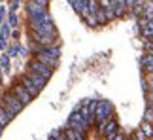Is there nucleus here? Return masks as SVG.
Here are the masks:
<instances>
[{
    "label": "nucleus",
    "mask_w": 153,
    "mask_h": 140,
    "mask_svg": "<svg viewBox=\"0 0 153 140\" xmlns=\"http://www.w3.org/2000/svg\"><path fill=\"white\" fill-rule=\"evenodd\" d=\"M19 83H21L23 87H25V89H27V93H28V95H30L32 98H34V97H36V95H40V89H38V87H36V85H34V83H32V81H30V80H28V78H27V76H23V78H21V81H19Z\"/></svg>",
    "instance_id": "9"
},
{
    "label": "nucleus",
    "mask_w": 153,
    "mask_h": 140,
    "mask_svg": "<svg viewBox=\"0 0 153 140\" xmlns=\"http://www.w3.org/2000/svg\"><path fill=\"white\" fill-rule=\"evenodd\" d=\"M28 28L32 32H40V34H53L55 32V25H53V19L49 17V13L38 15V17H28Z\"/></svg>",
    "instance_id": "1"
},
{
    "label": "nucleus",
    "mask_w": 153,
    "mask_h": 140,
    "mask_svg": "<svg viewBox=\"0 0 153 140\" xmlns=\"http://www.w3.org/2000/svg\"><path fill=\"white\" fill-rule=\"evenodd\" d=\"M146 81H148V87H153V74H146Z\"/></svg>",
    "instance_id": "29"
},
{
    "label": "nucleus",
    "mask_w": 153,
    "mask_h": 140,
    "mask_svg": "<svg viewBox=\"0 0 153 140\" xmlns=\"http://www.w3.org/2000/svg\"><path fill=\"white\" fill-rule=\"evenodd\" d=\"M146 49H148V51H151V49H153V36H151V38H148V42H146Z\"/></svg>",
    "instance_id": "28"
},
{
    "label": "nucleus",
    "mask_w": 153,
    "mask_h": 140,
    "mask_svg": "<svg viewBox=\"0 0 153 140\" xmlns=\"http://www.w3.org/2000/svg\"><path fill=\"white\" fill-rule=\"evenodd\" d=\"M114 140H125V136H123V135H121V131H119V133L115 135V138H114Z\"/></svg>",
    "instance_id": "31"
},
{
    "label": "nucleus",
    "mask_w": 153,
    "mask_h": 140,
    "mask_svg": "<svg viewBox=\"0 0 153 140\" xmlns=\"http://www.w3.org/2000/svg\"><path fill=\"white\" fill-rule=\"evenodd\" d=\"M28 70L34 72V74H38V76H42V78H45V80H49L53 76V68L42 65V63H38L36 59H32L30 63H28Z\"/></svg>",
    "instance_id": "5"
},
{
    "label": "nucleus",
    "mask_w": 153,
    "mask_h": 140,
    "mask_svg": "<svg viewBox=\"0 0 153 140\" xmlns=\"http://www.w3.org/2000/svg\"><path fill=\"white\" fill-rule=\"evenodd\" d=\"M95 19H97L98 25H104V23H106V15H104V10H102V8L95 13Z\"/></svg>",
    "instance_id": "21"
},
{
    "label": "nucleus",
    "mask_w": 153,
    "mask_h": 140,
    "mask_svg": "<svg viewBox=\"0 0 153 140\" xmlns=\"http://www.w3.org/2000/svg\"><path fill=\"white\" fill-rule=\"evenodd\" d=\"M36 51H40V53H44V55L51 57V59H57V61H59V57H61V49H59V45H48V48H36Z\"/></svg>",
    "instance_id": "10"
},
{
    "label": "nucleus",
    "mask_w": 153,
    "mask_h": 140,
    "mask_svg": "<svg viewBox=\"0 0 153 140\" xmlns=\"http://www.w3.org/2000/svg\"><path fill=\"white\" fill-rule=\"evenodd\" d=\"M30 2L38 4V6H42V8H45V10H48V6H49V0H30Z\"/></svg>",
    "instance_id": "24"
},
{
    "label": "nucleus",
    "mask_w": 153,
    "mask_h": 140,
    "mask_svg": "<svg viewBox=\"0 0 153 140\" xmlns=\"http://www.w3.org/2000/svg\"><path fill=\"white\" fill-rule=\"evenodd\" d=\"M11 119H13V115H11L10 112H6V110H4L2 106H0V125L6 127V125H8Z\"/></svg>",
    "instance_id": "17"
},
{
    "label": "nucleus",
    "mask_w": 153,
    "mask_h": 140,
    "mask_svg": "<svg viewBox=\"0 0 153 140\" xmlns=\"http://www.w3.org/2000/svg\"><path fill=\"white\" fill-rule=\"evenodd\" d=\"M49 140H53V136H51V135H49Z\"/></svg>",
    "instance_id": "33"
},
{
    "label": "nucleus",
    "mask_w": 153,
    "mask_h": 140,
    "mask_svg": "<svg viewBox=\"0 0 153 140\" xmlns=\"http://www.w3.org/2000/svg\"><path fill=\"white\" fill-rule=\"evenodd\" d=\"M66 127H68L70 131H74L76 135H87V129H85V127L81 125V123H78V121L68 119V125H66Z\"/></svg>",
    "instance_id": "15"
},
{
    "label": "nucleus",
    "mask_w": 153,
    "mask_h": 140,
    "mask_svg": "<svg viewBox=\"0 0 153 140\" xmlns=\"http://www.w3.org/2000/svg\"><path fill=\"white\" fill-rule=\"evenodd\" d=\"M70 119H72V121H78V123H81V125L85 127V129H89V127H91V123H89V118H85V115H81V114L78 112V110L70 114Z\"/></svg>",
    "instance_id": "14"
},
{
    "label": "nucleus",
    "mask_w": 153,
    "mask_h": 140,
    "mask_svg": "<svg viewBox=\"0 0 153 140\" xmlns=\"http://www.w3.org/2000/svg\"><path fill=\"white\" fill-rule=\"evenodd\" d=\"M148 108H153V93L148 91Z\"/></svg>",
    "instance_id": "30"
},
{
    "label": "nucleus",
    "mask_w": 153,
    "mask_h": 140,
    "mask_svg": "<svg viewBox=\"0 0 153 140\" xmlns=\"http://www.w3.org/2000/svg\"><path fill=\"white\" fill-rule=\"evenodd\" d=\"M25 76L32 81L34 85L38 87L40 91H42L44 87H45V83H48V80H45V78H42V76H38V74H34V72H30V70H27V74H25Z\"/></svg>",
    "instance_id": "11"
},
{
    "label": "nucleus",
    "mask_w": 153,
    "mask_h": 140,
    "mask_svg": "<svg viewBox=\"0 0 153 140\" xmlns=\"http://www.w3.org/2000/svg\"><path fill=\"white\" fill-rule=\"evenodd\" d=\"M132 138H136V140H148V138H146V135H144V133L140 131V129L134 131V136H132Z\"/></svg>",
    "instance_id": "23"
},
{
    "label": "nucleus",
    "mask_w": 153,
    "mask_h": 140,
    "mask_svg": "<svg viewBox=\"0 0 153 140\" xmlns=\"http://www.w3.org/2000/svg\"><path fill=\"white\" fill-rule=\"evenodd\" d=\"M100 8H102V6H100L98 0H87V13H89V15H95Z\"/></svg>",
    "instance_id": "16"
},
{
    "label": "nucleus",
    "mask_w": 153,
    "mask_h": 140,
    "mask_svg": "<svg viewBox=\"0 0 153 140\" xmlns=\"http://www.w3.org/2000/svg\"><path fill=\"white\" fill-rule=\"evenodd\" d=\"M34 59H36L38 63H42V65H45V66H49V68H55V66L59 65L57 59H51V57L40 53V51H34Z\"/></svg>",
    "instance_id": "8"
},
{
    "label": "nucleus",
    "mask_w": 153,
    "mask_h": 140,
    "mask_svg": "<svg viewBox=\"0 0 153 140\" xmlns=\"http://www.w3.org/2000/svg\"><path fill=\"white\" fill-rule=\"evenodd\" d=\"M32 44H36L38 48H48V45H59V40H57V32L53 34H40V32H28Z\"/></svg>",
    "instance_id": "4"
},
{
    "label": "nucleus",
    "mask_w": 153,
    "mask_h": 140,
    "mask_svg": "<svg viewBox=\"0 0 153 140\" xmlns=\"http://www.w3.org/2000/svg\"><path fill=\"white\" fill-rule=\"evenodd\" d=\"M10 27H17V15L10 13Z\"/></svg>",
    "instance_id": "26"
},
{
    "label": "nucleus",
    "mask_w": 153,
    "mask_h": 140,
    "mask_svg": "<svg viewBox=\"0 0 153 140\" xmlns=\"http://www.w3.org/2000/svg\"><path fill=\"white\" fill-rule=\"evenodd\" d=\"M102 136L106 138V140H114L115 138V135L119 133V125H117V121L115 119H110L108 123H106L104 127H102Z\"/></svg>",
    "instance_id": "7"
},
{
    "label": "nucleus",
    "mask_w": 153,
    "mask_h": 140,
    "mask_svg": "<svg viewBox=\"0 0 153 140\" xmlns=\"http://www.w3.org/2000/svg\"><path fill=\"white\" fill-rule=\"evenodd\" d=\"M142 63H144V65H148V63H153V49L148 51V55L144 57V61H142Z\"/></svg>",
    "instance_id": "25"
},
{
    "label": "nucleus",
    "mask_w": 153,
    "mask_h": 140,
    "mask_svg": "<svg viewBox=\"0 0 153 140\" xmlns=\"http://www.w3.org/2000/svg\"><path fill=\"white\" fill-rule=\"evenodd\" d=\"M144 121L153 125V108H146V114H144Z\"/></svg>",
    "instance_id": "22"
},
{
    "label": "nucleus",
    "mask_w": 153,
    "mask_h": 140,
    "mask_svg": "<svg viewBox=\"0 0 153 140\" xmlns=\"http://www.w3.org/2000/svg\"><path fill=\"white\" fill-rule=\"evenodd\" d=\"M45 11H48L45 8H42V6H38V4L30 2V0L27 2V13H28V17H38V15L45 13Z\"/></svg>",
    "instance_id": "12"
},
{
    "label": "nucleus",
    "mask_w": 153,
    "mask_h": 140,
    "mask_svg": "<svg viewBox=\"0 0 153 140\" xmlns=\"http://www.w3.org/2000/svg\"><path fill=\"white\" fill-rule=\"evenodd\" d=\"M0 106H2V108L6 110V112H10L11 115H13V118H15V115L19 114L21 110H23V104H21L19 101H17V97H15L11 91L4 93V95L0 97Z\"/></svg>",
    "instance_id": "3"
},
{
    "label": "nucleus",
    "mask_w": 153,
    "mask_h": 140,
    "mask_svg": "<svg viewBox=\"0 0 153 140\" xmlns=\"http://www.w3.org/2000/svg\"><path fill=\"white\" fill-rule=\"evenodd\" d=\"M144 70H146V74H153V63H148V65H144Z\"/></svg>",
    "instance_id": "27"
},
{
    "label": "nucleus",
    "mask_w": 153,
    "mask_h": 140,
    "mask_svg": "<svg viewBox=\"0 0 153 140\" xmlns=\"http://www.w3.org/2000/svg\"><path fill=\"white\" fill-rule=\"evenodd\" d=\"M110 119H114V106L108 101H98L97 108H95V127L102 131V127Z\"/></svg>",
    "instance_id": "2"
},
{
    "label": "nucleus",
    "mask_w": 153,
    "mask_h": 140,
    "mask_svg": "<svg viewBox=\"0 0 153 140\" xmlns=\"http://www.w3.org/2000/svg\"><path fill=\"white\" fill-rule=\"evenodd\" d=\"M131 140H136V138H131Z\"/></svg>",
    "instance_id": "34"
},
{
    "label": "nucleus",
    "mask_w": 153,
    "mask_h": 140,
    "mask_svg": "<svg viewBox=\"0 0 153 140\" xmlns=\"http://www.w3.org/2000/svg\"><path fill=\"white\" fill-rule=\"evenodd\" d=\"M148 91H149V93H153V87H148Z\"/></svg>",
    "instance_id": "32"
},
{
    "label": "nucleus",
    "mask_w": 153,
    "mask_h": 140,
    "mask_svg": "<svg viewBox=\"0 0 153 140\" xmlns=\"http://www.w3.org/2000/svg\"><path fill=\"white\" fill-rule=\"evenodd\" d=\"M142 34H144V38H151L153 36V19H149L146 23V27L142 28Z\"/></svg>",
    "instance_id": "19"
},
{
    "label": "nucleus",
    "mask_w": 153,
    "mask_h": 140,
    "mask_svg": "<svg viewBox=\"0 0 153 140\" xmlns=\"http://www.w3.org/2000/svg\"><path fill=\"white\" fill-rule=\"evenodd\" d=\"M11 93H13V95L17 97V101H19V102L23 104V106H25V104H28V102L32 101V97L28 95L27 89H25V87H23V85L19 83V81H17V83H13V87H11Z\"/></svg>",
    "instance_id": "6"
},
{
    "label": "nucleus",
    "mask_w": 153,
    "mask_h": 140,
    "mask_svg": "<svg viewBox=\"0 0 153 140\" xmlns=\"http://www.w3.org/2000/svg\"><path fill=\"white\" fill-rule=\"evenodd\" d=\"M104 10V15H106V23L108 21H114L115 19V15H114V10L110 8V6H106V8H102Z\"/></svg>",
    "instance_id": "20"
},
{
    "label": "nucleus",
    "mask_w": 153,
    "mask_h": 140,
    "mask_svg": "<svg viewBox=\"0 0 153 140\" xmlns=\"http://www.w3.org/2000/svg\"><path fill=\"white\" fill-rule=\"evenodd\" d=\"M140 131H142L144 135H146V138H148V140L153 136V125L148 123V121H142V127H140Z\"/></svg>",
    "instance_id": "18"
},
{
    "label": "nucleus",
    "mask_w": 153,
    "mask_h": 140,
    "mask_svg": "<svg viewBox=\"0 0 153 140\" xmlns=\"http://www.w3.org/2000/svg\"><path fill=\"white\" fill-rule=\"evenodd\" d=\"M70 4H72V8L78 11L81 17H87V0H70Z\"/></svg>",
    "instance_id": "13"
}]
</instances>
